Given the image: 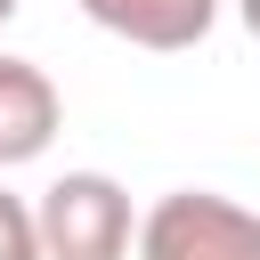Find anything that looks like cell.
<instances>
[{
  "mask_svg": "<svg viewBox=\"0 0 260 260\" xmlns=\"http://www.w3.org/2000/svg\"><path fill=\"white\" fill-rule=\"evenodd\" d=\"M0 260H41V228H32V203L0 187Z\"/></svg>",
  "mask_w": 260,
  "mask_h": 260,
  "instance_id": "obj_5",
  "label": "cell"
},
{
  "mask_svg": "<svg viewBox=\"0 0 260 260\" xmlns=\"http://www.w3.org/2000/svg\"><path fill=\"white\" fill-rule=\"evenodd\" d=\"M32 228H41V260H130V252H138L130 187L106 179V171H65V179H49L41 203H32Z\"/></svg>",
  "mask_w": 260,
  "mask_h": 260,
  "instance_id": "obj_1",
  "label": "cell"
},
{
  "mask_svg": "<svg viewBox=\"0 0 260 260\" xmlns=\"http://www.w3.org/2000/svg\"><path fill=\"white\" fill-rule=\"evenodd\" d=\"M81 16L130 49H154V57H179L195 41H211L219 24V0H81Z\"/></svg>",
  "mask_w": 260,
  "mask_h": 260,
  "instance_id": "obj_3",
  "label": "cell"
},
{
  "mask_svg": "<svg viewBox=\"0 0 260 260\" xmlns=\"http://www.w3.org/2000/svg\"><path fill=\"white\" fill-rule=\"evenodd\" d=\"M57 122H65L57 81H49L32 57H8V49H0V171H16V162H32V154H49Z\"/></svg>",
  "mask_w": 260,
  "mask_h": 260,
  "instance_id": "obj_4",
  "label": "cell"
},
{
  "mask_svg": "<svg viewBox=\"0 0 260 260\" xmlns=\"http://www.w3.org/2000/svg\"><path fill=\"white\" fill-rule=\"evenodd\" d=\"M16 8H24V0H0V24H8V16H16Z\"/></svg>",
  "mask_w": 260,
  "mask_h": 260,
  "instance_id": "obj_7",
  "label": "cell"
},
{
  "mask_svg": "<svg viewBox=\"0 0 260 260\" xmlns=\"http://www.w3.org/2000/svg\"><path fill=\"white\" fill-rule=\"evenodd\" d=\"M236 16H244V32L260 41V0H236Z\"/></svg>",
  "mask_w": 260,
  "mask_h": 260,
  "instance_id": "obj_6",
  "label": "cell"
},
{
  "mask_svg": "<svg viewBox=\"0 0 260 260\" xmlns=\"http://www.w3.org/2000/svg\"><path fill=\"white\" fill-rule=\"evenodd\" d=\"M138 260H260V211L211 187H171L138 219Z\"/></svg>",
  "mask_w": 260,
  "mask_h": 260,
  "instance_id": "obj_2",
  "label": "cell"
}]
</instances>
